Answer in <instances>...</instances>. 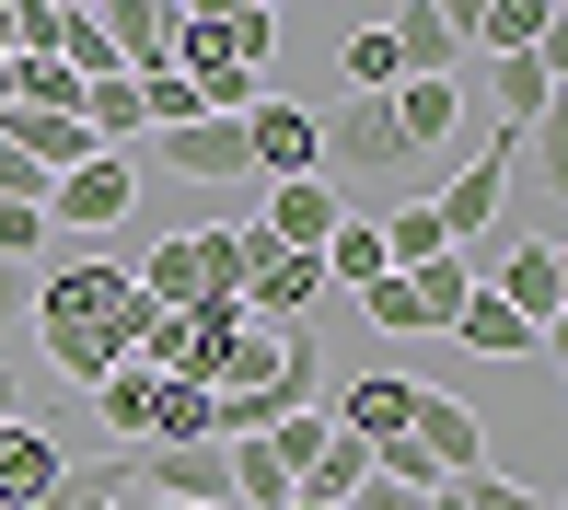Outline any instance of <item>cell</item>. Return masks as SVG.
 Here are the masks:
<instances>
[{"label": "cell", "instance_id": "2", "mask_svg": "<svg viewBox=\"0 0 568 510\" xmlns=\"http://www.w3.org/2000/svg\"><path fill=\"white\" fill-rule=\"evenodd\" d=\"M278 59V12L255 0H186V35H174V82L197 93V116H244L255 70Z\"/></svg>", "mask_w": 568, "mask_h": 510}, {"label": "cell", "instance_id": "27", "mask_svg": "<svg viewBox=\"0 0 568 510\" xmlns=\"http://www.w3.org/2000/svg\"><path fill=\"white\" fill-rule=\"evenodd\" d=\"M359 314H372L383 337H442V325H429V302L406 290V278H372V290H359Z\"/></svg>", "mask_w": 568, "mask_h": 510}, {"label": "cell", "instance_id": "23", "mask_svg": "<svg viewBox=\"0 0 568 510\" xmlns=\"http://www.w3.org/2000/svg\"><path fill=\"white\" fill-rule=\"evenodd\" d=\"M59 70L70 82H116V47H105V12H93V0H59Z\"/></svg>", "mask_w": 568, "mask_h": 510}, {"label": "cell", "instance_id": "34", "mask_svg": "<svg viewBox=\"0 0 568 510\" xmlns=\"http://www.w3.org/2000/svg\"><path fill=\"white\" fill-rule=\"evenodd\" d=\"M12 418H23V371L0 360V429H12Z\"/></svg>", "mask_w": 568, "mask_h": 510}, {"label": "cell", "instance_id": "9", "mask_svg": "<svg viewBox=\"0 0 568 510\" xmlns=\"http://www.w3.org/2000/svg\"><path fill=\"white\" fill-rule=\"evenodd\" d=\"M244 163L267 174V186H302V174H325V116L291 105V93H255L244 105Z\"/></svg>", "mask_w": 568, "mask_h": 510}, {"label": "cell", "instance_id": "1", "mask_svg": "<svg viewBox=\"0 0 568 510\" xmlns=\"http://www.w3.org/2000/svg\"><path fill=\"white\" fill-rule=\"evenodd\" d=\"M36 348H47V371L59 382H105V371H128L140 360V337H151V302H140V278L128 267H105V255H82V244H59L36 267Z\"/></svg>", "mask_w": 568, "mask_h": 510}, {"label": "cell", "instance_id": "18", "mask_svg": "<svg viewBox=\"0 0 568 510\" xmlns=\"http://www.w3.org/2000/svg\"><path fill=\"white\" fill-rule=\"evenodd\" d=\"M59 488H70V452H59V429L12 418V429H0V510H36V499H59Z\"/></svg>", "mask_w": 568, "mask_h": 510}, {"label": "cell", "instance_id": "26", "mask_svg": "<svg viewBox=\"0 0 568 510\" xmlns=\"http://www.w3.org/2000/svg\"><path fill=\"white\" fill-rule=\"evenodd\" d=\"M359 476H372V452H359V441H325L314 465H302V488H291V499H325V510H337V499L359 488Z\"/></svg>", "mask_w": 568, "mask_h": 510}, {"label": "cell", "instance_id": "31", "mask_svg": "<svg viewBox=\"0 0 568 510\" xmlns=\"http://www.w3.org/2000/svg\"><path fill=\"white\" fill-rule=\"evenodd\" d=\"M464 499H476V510H557V499H534V488H510V476H464Z\"/></svg>", "mask_w": 568, "mask_h": 510}, {"label": "cell", "instance_id": "24", "mask_svg": "<svg viewBox=\"0 0 568 510\" xmlns=\"http://www.w3.org/2000/svg\"><path fill=\"white\" fill-rule=\"evenodd\" d=\"M314 267H325V290H372V278H395V267H383V233H372V221H337Z\"/></svg>", "mask_w": 568, "mask_h": 510}, {"label": "cell", "instance_id": "6", "mask_svg": "<svg viewBox=\"0 0 568 510\" xmlns=\"http://www.w3.org/2000/svg\"><path fill=\"white\" fill-rule=\"evenodd\" d=\"M128 210H140V151H93L82 174H59V186H47V233H59V244L116 233Z\"/></svg>", "mask_w": 568, "mask_h": 510}, {"label": "cell", "instance_id": "20", "mask_svg": "<svg viewBox=\"0 0 568 510\" xmlns=\"http://www.w3.org/2000/svg\"><path fill=\"white\" fill-rule=\"evenodd\" d=\"M442 337H464V348H476V360H534V337H523V314H510V302L487 290V278H476V290H464V314L442 325Z\"/></svg>", "mask_w": 568, "mask_h": 510}, {"label": "cell", "instance_id": "17", "mask_svg": "<svg viewBox=\"0 0 568 510\" xmlns=\"http://www.w3.org/2000/svg\"><path fill=\"white\" fill-rule=\"evenodd\" d=\"M464 82H487V93H499V128H510V140H534V128L557 116V47H523V59H487V70H464Z\"/></svg>", "mask_w": 568, "mask_h": 510}, {"label": "cell", "instance_id": "28", "mask_svg": "<svg viewBox=\"0 0 568 510\" xmlns=\"http://www.w3.org/2000/svg\"><path fill=\"white\" fill-rule=\"evenodd\" d=\"M406 290L429 302V325H453V314H464V290H476V267H464V255H429V267H406Z\"/></svg>", "mask_w": 568, "mask_h": 510}, {"label": "cell", "instance_id": "35", "mask_svg": "<svg viewBox=\"0 0 568 510\" xmlns=\"http://www.w3.org/2000/svg\"><path fill=\"white\" fill-rule=\"evenodd\" d=\"M151 510H163V499H151Z\"/></svg>", "mask_w": 568, "mask_h": 510}, {"label": "cell", "instance_id": "4", "mask_svg": "<svg viewBox=\"0 0 568 510\" xmlns=\"http://www.w3.org/2000/svg\"><path fill=\"white\" fill-rule=\"evenodd\" d=\"M244 255L255 233H163L128 278H140L151 314H210V302H244Z\"/></svg>", "mask_w": 568, "mask_h": 510}, {"label": "cell", "instance_id": "11", "mask_svg": "<svg viewBox=\"0 0 568 510\" xmlns=\"http://www.w3.org/2000/svg\"><path fill=\"white\" fill-rule=\"evenodd\" d=\"M418 395H429L418 371H348V395L325 406V418H337V441H359V452H395L406 418H418Z\"/></svg>", "mask_w": 568, "mask_h": 510}, {"label": "cell", "instance_id": "12", "mask_svg": "<svg viewBox=\"0 0 568 510\" xmlns=\"http://www.w3.org/2000/svg\"><path fill=\"white\" fill-rule=\"evenodd\" d=\"M487 290L523 314V337H557V314H568V255H557V233H534V244H510L499 267H487Z\"/></svg>", "mask_w": 568, "mask_h": 510}, {"label": "cell", "instance_id": "5", "mask_svg": "<svg viewBox=\"0 0 568 510\" xmlns=\"http://www.w3.org/2000/svg\"><path fill=\"white\" fill-rule=\"evenodd\" d=\"M325 163L372 174V186H406V197L442 186V163H418V151H406V128H395V105H383V93H348V105L325 116Z\"/></svg>", "mask_w": 568, "mask_h": 510}, {"label": "cell", "instance_id": "33", "mask_svg": "<svg viewBox=\"0 0 568 510\" xmlns=\"http://www.w3.org/2000/svg\"><path fill=\"white\" fill-rule=\"evenodd\" d=\"M23 302H36V267H0V325H12Z\"/></svg>", "mask_w": 568, "mask_h": 510}, {"label": "cell", "instance_id": "32", "mask_svg": "<svg viewBox=\"0 0 568 510\" xmlns=\"http://www.w3.org/2000/svg\"><path fill=\"white\" fill-rule=\"evenodd\" d=\"M337 510H418V488H395V476H359Z\"/></svg>", "mask_w": 568, "mask_h": 510}, {"label": "cell", "instance_id": "29", "mask_svg": "<svg viewBox=\"0 0 568 510\" xmlns=\"http://www.w3.org/2000/svg\"><path fill=\"white\" fill-rule=\"evenodd\" d=\"M151 441H221V429H210V395H197V382H163V406H151Z\"/></svg>", "mask_w": 568, "mask_h": 510}, {"label": "cell", "instance_id": "13", "mask_svg": "<svg viewBox=\"0 0 568 510\" xmlns=\"http://www.w3.org/2000/svg\"><path fill=\"white\" fill-rule=\"evenodd\" d=\"M557 35H568L557 0H464V12H453L464 59H523V47H557Z\"/></svg>", "mask_w": 568, "mask_h": 510}, {"label": "cell", "instance_id": "25", "mask_svg": "<svg viewBox=\"0 0 568 510\" xmlns=\"http://www.w3.org/2000/svg\"><path fill=\"white\" fill-rule=\"evenodd\" d=\"M337 82H348V93H395V82H406V59H395L383 23H359V35L337 47Z\"/></svg>", "mask_w": 568, "mask_h": 510}, {"label": "cell", "instance_id": "19", "mask_svg": "<svg viewBox=\"0 0 568 510\" xmlns=\"http://www.w3.org/2000/svg\"><path fill=\"white\" fill-rule=\"evenodd\" d=\"M383 105H395V128H406L418 163H442V140H453V116H464V70H442V82H395Z\"/></svg>", "mask_w": 568, "mask_h": 510}, {"label": "cell", "instance_id": "15", "mask_svg": "<svg viewBox=\"0 0 568 510\" xmlns=\"http://www.w3.org/2000/svg\"><path fill=\"white\" fill-rule=\"evenodd\" d=\"M348 221V186L337 174H302V186H267V210H255V244L278 255H325V233Z\"/></svg>", "mask_w": 568, "mask_h": 510}, {"label": "cell", "instance_id": "21", "mask_svg": "<svg viewBox=\"0 0 568 510\" xmlns=\"http://www.w3.org/2000/svg\"><path fill=\"white\" fill-rule=\"evenodd\" d=\"M82 128H93V151H140L151 140V116H140V82H82Z\"/></svg>", "mask_w": 568, "mask_h": 510}, {"label": "cell", "instance_id": "14", "mask_svg": "<svg viewBox=\"0 0 568 510\" xmlns=\"http://www.w3.org/2000/svg\"><path fill=\"white\" fill-rule=\"evenodd\" d=\"M244 233H255V221H244ZM314 302H325V267H314V255H278V244L244 255V325H278V337H291Z\"/></svg>", "mask_w": 568, "mask_h": 510}, {"label": "cell", "instance_id": "22", "mask_svg": "<svg viewBox=\"0 0 568 510\" xmlns=\"http://www.w3.org/2000/svg\"><path fill=\"white\" fill-rule=\"evenodd\" d=\"M151 406H163V382H151L140 360H128V371H105V382H93V418H105V429H116V441H128V452H140V441H151Z\"/></svg>", "mask_w": 568, "mask_h": 510}, {"label": "cell", "instance_id": "30", "mask_svg": "<svg viewBox=\"0 0 568 510\" xmlns=\"http://www.w3.org/2000/svg\"><path fill=\"white\" fill-rule=\"evenodd\" d=\"M325 441H337V418H325V406H302V418H278V429H267V452L291 465V488H302V465H314Z\"/></svg>", "mask_w": 568, "mask_h": 510}, {"label": "cell", "instance_id": "16", "mask_svg": "<svg viewBox=\"0 0 568 510\" xmlns=\"http://www.w3.org/2000/svg\"><path fill=\"white\" fill-rule=\"evenodd\" d=\"M105 12V47L128 82H151V70H174V35H186V0H93Z\"/></svg>", "mask_w": 568, "mask_h": 510}, {"label": "cell", "instance_id": "7", "mask_svg": "<svg viewBox=\"0 0 568 510\" xmlns=\"http://www.w3.org/2000/svg\"><path fill=\"white\" fill-rule=\"evenodd\" d=\"M510 163H523V140H510V128H499V140H487L476 163H453L442 186H429V221H442V244H453V255H464V244L487 233V221L510 210Z\"/></svg>", "mask_w": 568, "mask_h": 510}, {"label": "cell", "instance_id": "10", "mask_svg": "<svg viewBox=\"0 0 568 510\" xmlns=\"http://www.w3.org/2000/svg\"><path fill=\"white\" fill-rule=\"evenodd\" d=\"M151 174H174V186H244V116H197V128H163V140H140Z\"/></svg>", "mask_w": 568, "mask_h": 510}, {"label": "cell", "instance_id": "3", "mask_svg": "<svg viewBox=\"0 0 568 510\" xmlns=\"http://www.w3.org/2000/svg\"><path fill=\"white\" fill-rule=\"evenodd\" d=\"M302 406H314V348L278 337V325H244L221 395H210V429H221V441H267L278 418H302Z\"/></svg>", "mask_w": 568, "mask_h": 510}, {"label": "cell", "instance_id": "8", "mask_svg": "<svg viewBox=\"0 0 568 510\" xmlns=\"http://www.w3.org/2000/svg\"><path fill=\"white\" fill-rule=\"evenodd\" d=\"M128 476L163 510H232V441H140Z\"/></svg>", "mask_w": 568, "mask_h": 510}]
</instances>
